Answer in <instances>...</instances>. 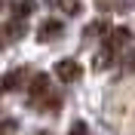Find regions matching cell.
Returning a JSON list of instances; mask_svg holds the SVG:
<instances>
[{
  "mask_svg": "<svg viewBox=\"0 0 135 135\" xmlns=\"http://www.w3.org/2000/svg\"><path fill=\"white\" fill-rule=\"evenodd\" d=\"M28 95H31V104L46 101V95H49V77L46 74H34L31 86H28Z\"/></svg>",
  "mask_w": 135,
  "mask_h": 135,
  "instance_id": "obj_1",
  "label": "cell"
},
{
  "mask_svg": "<svg viewBox=\"0 0 135 135\" xmlns=\"http://www.w3.org/2000/svg\"><path fill=\"white\" fill-rule=\"evenodd\" d=\"M80 74H83V68L77 65L74 59H65L55 65V77H59L61 83H74V80H80Z\"/></svg>",
  "mask_w": 135,
  "mask_h": 135,
  "instance_id": "obj_2",
  "label": "cell"
},
{
  "mask_svg": "<svg viewBox=\"0 0 135 135\" xmlns=\"http://www.w3.org/2000/svg\"><path fill=\"white\" fill-rule=\"evenodd\" d=\"M61 31H65V25H61V22H55V18H46V22H43V25L37 28V40H40V43H46V40H55V37H59Z\"/></svg>",
  "mask_w": 135,
  "mask_h": 135,
  "instance_id": "obj_3",
  "label": "cell"
},
{
  "mask_svg": "<svg viewBox=\"0 0 135 135\" xmlns=\"http://www.w3.org/2000/svg\"><path fill=\"white\" fill-rule=\"evenodd\" d=\"M114 52H117V49H114V46L104 40V46H101V49H98V55L92 59V68H95V71H104V68L110 65V59H114Z\"/></svg>",
  "mask_w": 135,
  "mask_h": 135,
  "instance_id": "obj_4",
  "label": "cell"
},
{
  "mask_svg": "<svg viewBox=\"0 0 135 135\" xmlns=\"http://www.w3.org/2000/svg\"><path fill=\"white\" fill-rule=\"evenodd\" d=\"M108 43L114 46V49H120L123 43H129V28H114V31H110V37H108Z\"/></svg>",
  "mask_w": 135,
  "mask_h": 135,
  "instance_id": "obj_5",
  "label": "cell"
},
{
  "mask_svg": "<svg viewBox=\"0 0 135 135\" xmlns=\"http://www.w3.org/2000/svg\"><path fill=\"white\" fill-rule=\"evenodd\" d=\"M18 34H25V25H22V18L16 16V22H9V25H6V37H3V43L18 40Z\"/></svg>",
  "mask_w": 135,
  "mask_h": 135,
  "instance_id": "obj_6",
  "label": "cell"
},
{
  "mask_svg": "<svg viewBox=\"0 0 135 135\" xmlns=\"http://www.w3.org/2000/svg\"><path fill=\"white\" fill-rule=\"evenodd\" d=\"M18 80H25V71H12V74H6V77H3V92L18 89Z\"/></svg>",
  "mask_w": 135,
  "mask_h": 135,
  "instance_id": "obj_7",
  "label": "cell"
},
{
  "mask_svg": "<svg viewBox=\"0 0 135 135\" xmlns=\"http://www.w3.org/2000/svg\"><path fill=\"white\" fill-rule=\"evenodd\" d=\"M104 31H108V22H104V18L92 22V25H86V37H104Z\"/></svg>",
  "mask_w": 135,
  "mask_h": 135,
  "instance_id": "obj_8",
  "label": "cell"
},
{
  "mask_svg": "<svg viewBox=\"0 0 135 135\" xmlns=\"http://www.w3.org/2000/svg\"><path fill=\"white\" fill-rule=\"evenodd\" d=\"M34 6H37V0H18V3H16V16H18V18L31 16V12H34Z\"/></svg>",
  "mask_w": 135,
  "mask_h": 135,
  "instance_id": "obj_9",
  "label": "cell"
},
{
  "mask_svg": "<svg viewBox=\"0 0 135 135\" xmlns=\"http://www.w3.org/2000/svg\"><path fill=\"white\" fill-rule=\"evenodd\" d=\"M59 6H61V12H68V16H77L80 12V0H59Z\"/></svg>",
  "mask_w": 135,
  "mask_h": 135,
  "instance_id": "obj_10",
  "label": "cell"
},
{
  "mask_svg": "<svg viewBox=\"0 0 135 135\" xmlns=\"http://www.w3.org/2000/svg\"><path fill=\"white\" fill-rule=\"evenodd\" d=\"M68 135H89V129H86V123H83V120H77L74 126H71V132H68Z\"/></svg>",
  "mask_w": 135,
  "mask_h": 135,
  "instance_id": "obj_11",
  "label": "cell"
},
{
  "mask_svg": "<svg viewBox=\"0 0 135 135\" xmlns=\"http://www.w3.org/2000/svg\"><path fill=\"white\" fill-rule=\"evenodd\" d=\"M12 129H16V123H12V120H3V135H9Z\"/></svg>",
  "mask_w": 135,
  "mask_h": 135,
  "instance_id": "obj_12",
  "label": "cell"
},
{
  "mask_svg": "<svg viewBox=\"0 0 135 135\" xmlns=\"http://www.w3.org/2000/svg\"><path fill=\"white\" fill-rule=\"evenodd\" d=\"M126 68H129V71H135V52L129 55V65H126Z\"/></svg>",
  "mask_w": 135,
  "mask_h": 135,
  "instance_id": "obj_13",
  "label": "cell"
},
{
  "mask_svg": "<svg viewBox=\"0 0 135 135\" xmlns=\"http://www.w3.org/2000/svg\"><path fill=\"white\" fill-rule=\"evenodd\" d=\"M37 135H49V132H37Z\"/></svg>",
  "mask_w": 135,
  "mask_h": 135,
  "instance_id": "obj_14",
  "label": "cell"
}]
</instances>
